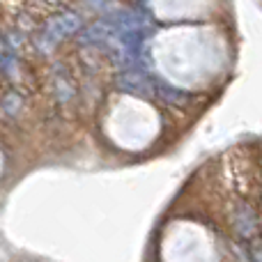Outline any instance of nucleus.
Returning a JSON list of instances; mask_svg holds the SVG:
<instances>
[{"instance_id":"nucleus-1","label":"nucleus","mask_w":262,"mask_h":262,"mask_svg":"<svg viewBox=\"0 0 262 262\" xmlns=\"http://www.w3.org/2000/svg\"><path fill=\"white\" fill-rule=\"evenodd\" d=\"M78 28H81V18H78V14H72V12L58 14V16H55L53 21H51L49 26L44 28V32L39 35V44H41V49H44V51L53 49V46L58 44L60 39L69 37L72 32H76Z\"/></svg>"},{"instance_id":"nucleus-2","label":"nucleus","mask_w":262,"mask_h":262,"mask_svg":"<svg viewBox=\"0 0 262 262\" xmlns=\"http://www.w3.org/2000/svg\"><path fill=\"white\" fill-rule=\"evenodd\" d=\"M118 88L131 95H149L152 92V81H147V76L136 69H127L118 76Z\"/></svg>"},{"instance_id":"nucleus-3","label":"nucleus","mask_w":262,"mask_h":262,"mask_svg":"<svg viewBox=\"0 0 262 262\" xmlns=\"http://www.w3.org/2000/svg\"><path fill=\"white\" fill-rule=\"evenodd\" d=\"M154 92H157L159 97H163V101H168V104H184L186 99H189V95L182 90H172L170 85H166V83H157L154 85Z\"/></svg>"}]
</instances>
